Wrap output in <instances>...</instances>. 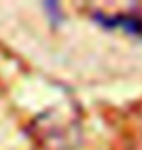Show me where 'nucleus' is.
Instances as JSON below:
<instances>
[{
	"instance_id": "nucleus-1",
	"label": "nucleus",
	"mask_w": 142,
	"mask_h": 150,
	"mask_svg": "<svg viewBox=\"0 0 142 150\" xmlns=\"http://www.w3.org/2000/svg\"><path fill=\"white\" fill-rule=\"evenodd\" d=\"M93 20H97L105 28H117L123 29L125 33L134 35V37L142 39V18L136 16H126V14H119V16H103V14H95Z\"/></svg>"
}]
</instances>
